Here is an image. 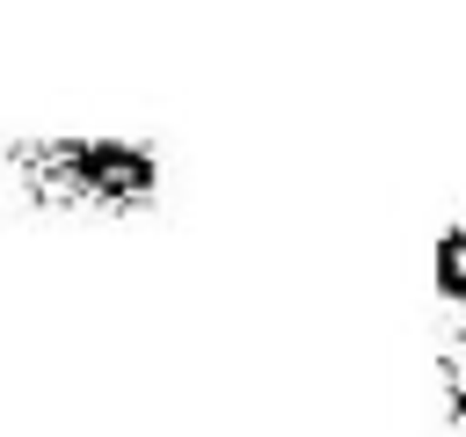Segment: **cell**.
Instances as JSON below:
<instances>
[{
    "instance_id": "obj_1",
    "label": "cell",
    "mask_w": 466,
    "mask_h": 437,
    "mask_svg": "<svg viewBox=\"0 0 466 437\" xmlns=\"http://www.w3.org/2000/svg\"><path fill=\"white\" fill-rule=\"evenodd\" d=\"M7 168L29 204L66 211V218H138L160 204V160L138 138H109V131L22 138Z\"/></svg>"
},
{
    "instance_id": "obj_2",
    "label": "cell",
    "mask_w": 466,
    "mask_h": 437,
    "mask_svg": "<svg viewBox=\"0 0 466 437\" xmlns=\"http://www.w3.org/2000/svg\"><path fill=\"white\" fill-rule=\"evenodd\" d=\"M430 291L466 320V226H444L430 248Z\"/></svg>"
},
{
    "instance_id": "obj_3",
    "label": "cell",
    "mask_w": 466,
    "mask_h": 437,
    "mask_svg": "<svg viewBox=\"0 0 466 437\" xmlns=\"http://www.w3.org/2000/svg\"><path fill=\"white\" fill-rule=\"evenodd\" d=\"M437 408L451 430H466V328L437 350Z\"/></svg>"
}]
</instances>
